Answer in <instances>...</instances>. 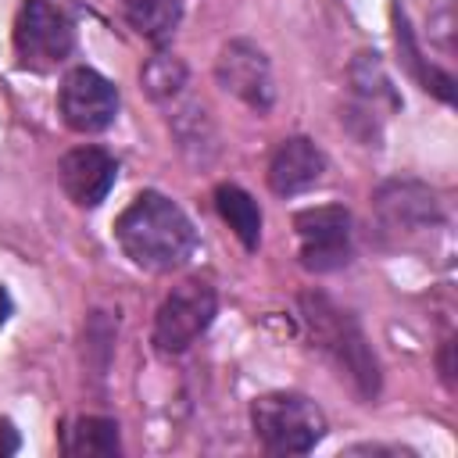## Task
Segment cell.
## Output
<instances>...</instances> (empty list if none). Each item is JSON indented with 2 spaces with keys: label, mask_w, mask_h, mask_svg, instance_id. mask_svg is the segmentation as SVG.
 <instances>
[{
  "label": "cell",
  "mask_w": 458,
  "mask_h": 458,
  "mask_svg": "<svg viewBox=\"0 0 458 458\" xmlns=\"http://www.w3.org/2000/svg\"><path fill=\"white\" fill-rule=\"evenodd\" d=\"M351 82H354V93H358V100H361L365 107H372V111H376V104H379V100H386V107H390V111H397V107H401V97L394 93L390 75L383 72L379 54L361 50V54L354 57V64H351Z\"/></svg>",
  "instance_id": "cell-18"
},
{
  "label": "cell",
  "mask_w": 458,
  "mask_h": 458,
  "mask_svg": "<svg viewBox=\"0 0 458 458\" xmlns=\"http://www.w3.org/2000/svg\"><path fill=\"white\" fill-rule=\"evenodd\" d=\"M211 197H215L218 218L233 229V236L243 243V250H258V243H261V208H258V200L236 182L215 186Z\"/></svg>",
  "instance_id": "cell-15"
},
{
  "label": "cell",
  "mask_w": 458,
  "mask_h": 458,
  "mask_svg": "<svg viewBox=\"0 0 458 458\" xmlns=\"http://www.w3.org/2000/svg\"><path fill=\"white\" fill-rule=\"evenodd\" d=\"M250 429L268 454H308L326 437V415L304 394L272 390L250 401Z\"/></svg>",
  "instance_id": "cell-3"
},
{
  "label": "cell",
  "mask_w": 458,
  "mask_h": 458,
  "mask_svg": "<svg viewBox=\"0 0 458 458\" xmlns=\"http://www.w3.org/2000/svg\"><path fill=\"white\" fill-rule=\"evenodd\" d=\"M114 7L125 18V25L157 50H165L172 43V36L182 21L179 0H114Z\"/></svg>",
  "instance_id": "cell-13"
},
{
  "label": "cell",
  "mask_w": 458,
  "mask_h": 458,
  "mask_svg": "<svg viewBox=\"0 0 458 458\" xmlns=\"http://www.w3.org/2000/svg\"><path fill=\"white\" fill-rule=\"evenodd\" d=\"M215 315H218V293L211 283H204V279L175 283L154 311V329H150L154 351L157 354L190 351V344H197L208 333Z\"/></svg>",
  "instance_id": "cell-5"
},
{
  "label": "cell",
  "mask_w": 458,
  "mask_h": 458,
  "mask_svg": "<svg viewBox=\"0 0 458 458\" xmlns=\"http://www.w3.org/2000/svg\"><path fill=\"white\" fill-rule=\"evenodd\" d=\"M215 82L247 104L250 111L265 114L276 104V79H272V61L254 39H225L218 57H215Z\"/></svg>",
  "instance_id": "cell-9"
},
{
  "label": "cell",
  "mask_w": 458,
  "mask_h": 458,
  "mask_svg": "<svg viewBox=\"0 0 458 458\" xmlns=\"http://www.w3.org/2000/svg\"><path fill=\"white\" fill-rule=\"evenodd\" d=\"M394 39H397V50H401L404 68L419 79V86H422L426 93L440 97L444 104H451V100H454V79H451V72H440L437 64H429V61L422 57V50H419V43H415V36H411V25H408V18H404V11H397V7H394Z\"/></svg>",
  "instance_id": "cell-16"
},
{
  "label": "cell",
  "mask_w": 458,
  "mask_h": 458,
  "mask_svg": "<svg viewBox=\"0 0 458 458\" xmlns=\"http://www.w3.org/2000/svg\"><path fill=\"white\" fill-rule=\"evenodd\" d=\"M61 451L68 458H114L122 451L118 422L104 415H79L61 429Z\"/></svg>",
  "instance_id": "cell-14"
},
{
  "label": "cell",
  "mask_w": 458,
  "mask_h": 458,
  "mask_svg": "<svg viewBox=\"0 0 458 458\" xmlns=\"http://www.w3.org/2000/svg\"><path fill=\"white\" fill-rule=\"evenodd\" d=\"M322 172H326V154L315 147V140L286 136L276 143L265 179L276 197H297V193L311 190L322 179Z\"/></svg>",
  "instance_id": "cell-11"
},
{
  "label": "cell",
  "mask_w": 458,
  "mask_h": 458,
  "mask_svg": "<svg viewBox=\"0 0 458 458\" xmlns=\"http://www.w3.org/2000/svg\"><path fill=\"white\" fill-rule=\"evenodd\" d=\"M372 211H376L379 233L394 240L426 236L444 222L437 193L419 179H386L372 193Z\"/></svg>",
  "instance_id": "cell-8"
},
{
  "label": "cell",
  "mask_w": 458,
  "mask_h": 458,
  "mask_svg": "<svg viewBox=\"0 0 458 458\" xmlns=\"http://www.w3.org/2000/svg\"><path fill=\"white\" fill-rule=\"evenodd\" d=\"M122 254L143 272H175L197 250V229L190 215L165 193L143 190L114 222Z\"/></svg>",
  "instance_id": "cell-1"
},
{
  "label": "cell",
  "mask_w": 458,
  "mask_h": 458,
  "mask_svg": "<svg viewBox=\"0 0 458 458\" xmlns=\"http://www.w3.org/2000/svg\"><path fill=\"white\" fill-rule=\"evenodd\" d=\"M14 57L25 72L47 75L61 68L75 50V25L54 0H21L14 14Z\"/></svg>",
  "instance_id": "cell-4"
},
{
  "label": "cell",
  "mask_w": 458,
  "mask_h": 458,
  "mask_svg": "<svg viewBox=\"0 0 458 458\" xmlns=\"http://www.w3.org/2000/svg\"><path fill=\"white\" fill-rule=\"evenodd\" d=\"M140 82H143V89H147L150 100L172 104V100L182 97V89H186V82H190V68H186L182 57H175V54H168V50H157L154 57L143 61Z\"/></svg>",
  "instance_id": "cell-17"
},
{
  "label": "cell",
  "mask_w": 458,
  "mask_h": 458,
  "mask_svg": "<svg viewBox=\"0 0 458 458\" xmlns=\"http://www.w3.org/2000/svg\"><path fill=\"white\" fill-rule=\"evenodd\" d=\"M118 107H122L118 86L97 68L79 64L57 86V114L79 136H97L111 129L118 118Z\"/></svg>",
  "instance_id": "cell-7"
},
{
  "label": "cell",
  "mask_w": 458,
  "mask_h": 458,
  "mask_svg": "<svg viewBox=\"0 0 458 458\" xmlns=\"http://www.w3.org/2000/svg\"><path fill=\"white\" fill-rule=\"evenodd\" d=\"M57 182L75 208H100L118 182V161L104 147H72L57 161Z\"/></svg>",
  "instance_id": "cell-10"
},
{
  "label": "cell",
  "mask_w": 458,
  "mask_h": 458,
  "mask_svg": "<svg viewBox=\"0 0 458 458\" xmlns=\"http://www.w3.org/2000/svg\"><path fill=\"white\" fill-rule=\"evenodd\" d=\"M172 104H175V100H172ZM168 129H172L179 150H182L193 165H211V161H215V154H218V129H215V122L208 118L204 104H197V100L175 104L172 114H168Z\"/></svg>",
  "instance_id": "cell-12"
},
{
  "label": "cell",
  "mask_w": 458,
  "mask_h": 458,
  "mask_svg": "<svg viewBox=\"0 0 458 458\" xmlns=\"http://www.w3.org/2000/svg\"><path fill=\"white\" fill-rule=\"evenodd\" d=\"M293 233H297V258L308 272H336L351 265L354 254V225L351 211L340 204H318L304 208L293 215Z\"/></svg>",
  "instance_id": "cell-6"
},
{
  "label": "cell",
  "mask_w": 458,
  "mask_h": 458,
  "mask_svg": "<svg viewBox=\"0 0 458 458\" xmlns=\"http://www.w3.org/2000/svg\"><path fill=\"white\" fill-rule=\"evenodd\" d=\"M297 315L304 322V333L311 347L351 383V390L361 401H376L383 386L379 358L358 322V315L344 304H336L322 290H304L297 297Z\"/></svg>",
  "instance_id": "cell-2"
}]
</instances>
